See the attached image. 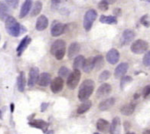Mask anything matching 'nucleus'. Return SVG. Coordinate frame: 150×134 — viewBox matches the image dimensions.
<instances>
[{
	"label": "nucleus",
	"mask_w": 150,
	"mask_h": 134,
	"mask_svg": "<svg viewBox=\"0 0 150 134\" xmlns=\"http://www.w3.org/2000/svg\"><path fill=\"white\" fill-rule=\"evenodd\" d=\"M5 22V29L8 34L13 37H19L25 31H27V29L25 28L17 22L16 19L14 17L9 16L6 19Z\"/></svg>",
	"instance_id": "obj_1"
},
{
	"label": "nucleus",
	"mask_w": 150,
	"mask_h": 134,
	"mask_svg": "<svg viewBox=\"0 0 150 134\" xmlns=\"http://www.w3.org/2000/svg\"><path fill=\"white\" fill-rule=\"evenodd\" d=\"M5 1L8 5L11 7L14 8V9L18 7V5H19V0H5Z\"/></svg>",
	"instance_id": "obj_38"
},
{
	"label": "nucleus",
	"mask_w": 150,
	"mask_h": 134,
	"mask_svg": "<svg viewBox=\"0 0 150 134\" xmlns=\"http://www.w3.org/2000/svg\"><path fill=\"white\" fill-rule=\"evenodd\" d=\"M51 83V75L47 72H43L39 74L38 83L37 84L41 87H47Z\"/></svg>",
	"instance_id": "obj_18"
},
{
	"label": "nucleus",
	"mask_w": 150,
	"mask_h": 134,
	"mask_svg": "<svg viewBox=\"0 0 150 134\" xmlns=\"http://www.w3.org/2000/svg\"><path fill=\"white\" fill-rule=\"evenodd\" d=\"M91 105H92V102L87 99V100L83 101V103H81V105L79 106L77 112L78 114H83V113L87 112V110H90V108L91 107Z\"/></svg>",
	"instance_id": "obj_28"
},
{
	"label": "nucleus",
	"mask_w": 150,
	"mask_h": 134,
	"mask_svg": "<svg viewBox=\"0 0 150 134\" xmlns=\"http://www.w3.org/2000/svg\"><path fill=\"white\" fill-rule=\"evenodd\" d=\"M26 85V78H25V74L24 71L20 72L18 79H17V86H18V90L20 92H23L25 88Z\"/></svg>",
	"instance_id": "obj_22"
},
{
	"label": "nucleus",
	"mask_w": 150,
	"mask_h": 134,
	"mask_svg": "<svg viewBox=\"0 0 150 134\" xmlns=\"http://www.w3.org/2000/svg\"><path fill=\"white\" fill-rule=\"evenodd\" d=\"M41 9H42V3H41L40 1H37V2L34 4V6L33 8H32V10H31V16H37V15L40 13Z\"/></svg>",
	"instance_id": "obj_31"
},
{
	"label": "nucleus",
	"mask_w": 150,
	"mask_h": 134,
	"mask_svg": "<svg viewBox=\"0 0 150 134\" xmlns=\"http://www.w3.org/2000/svg\"><path fill=\"white\" fill-rule=\"evenodd\" d=\"M55 132L54 131H47L46 132V133H54Z\"/></svg>",
	"instance_id": "obj_48"
},
{
	"label": "nucleus",
	"mask_w": 150,
	"mask_h": 134,
	"mask_svg": "<svg viewBox=\"0 0 150 134\" xmlns=\"http://www.w3.org/2000/svg\"><path fill=\"white\" fill-rule=\"evenodd\" d=\"M49 103H42L41 105V112H45L46 109L48 108Z\"/></svg>",
	"instance_id": "obj_41"
},
{
	"label": "nucleus",
	"mask_w": 150,
	"mask_h": 134,
	"mask_svg": "<svg viewBox=\"0 0 150 134\" xmlns=\"http://www.w3.org/2000/svg\"><path fill=\"white\" fill-rule=\"evenodd\" d=\"M143 65H145V67H150V51H148L143 57Z\"/></svg>",
	"instance_id": "obj_36"
},
{
	"label": "nucleus",
	"mask_w": 150,
	"mask_h": 134,
	"mask_svg": "<svg viewBox=\"0 0 150 134\" xmlns=\"http://www.w3.org/2000/svg\"><path fill=\"white\" fill-rule=\"evenodd\" d=\"M112 91V87L111 85L107 83H104V84H101L99 88L97 91L96 95L97 98H103L106 97L107 96H108L111 93Z\"/></svg>",
	"instance_id": "obj_8"
},
{
	"label": "nucleus",
	"mask_w": 150,
	"mask_h": 134,
	"mask_svg": "<svg viewBox=\"0 0 150 134\" xmlns=\"http://www.w3.org/2000/svg\"><path fill=\"white\" fill-rule=\"evenodd\" d=\"M97 18V12L94 9H90L86 12L83 17V28L86 31H89L92 28L93 23Z\"/></svg>",
	"instance_id": "obj_4"
},
{
	"label": "nucleus",
	"mask_w": 150,
	"mask_h": 134,
	"mask_svg": "<svg viewBox=\"0 0 150 134\" xmlns=\"http://www.w3.org/2000/svg\"><path fill=\"white\" fill-rule=\"evenodd\" d=\"M136 109V104L135 103H128L122 107L120 112L123 115L125 116H130L133 113L134 110Z\"/></svg>",
	"instance_id": "obj_25"
},
{
	"label": "nucleus",
	"mask_w": 150,
	"mask_h": 134,
	"mask_svg": "<svg viewBox=\"0 0 150 134\" xmlns=\"http://www.w3.org/2000/svg\"><path fill=\"white\" fill-rule=\"evenodd\" d=\"M29 125L31 127L41 129L44 133H46L49 127V123L42 120H32L29 123Z\"/></svg>",
	"instance_id": "obj_10"
},
{
	"label": "nucleus",
	"mask_w": 150,
	"mask_h": 134,
	"mask_svg": "<svg viewBox=\"0 0 150 134\" xmlns=\"http://www.w3.org/2000/svg\"><path fill=\"white\" fill-rule=\"evenodd\" d=\"M104 1H106L108 4H113L117 0H104Z\"/></svg>",
	"instance_id": "obj_44"
},
{
	"label": "nucleus",
	"mask_w": 150,
	"mask_h": 134,
	"mask_svg": "<svg viewBox=\"0 0 150 134\" xmlns=\"http://www.w3.org/2000/svg\"><path fill=\"white\" fill-rule=\"evenodd\" d=\"M48 26V19L45 15H40L38 17V19H37L36 22L35 28L36 29L39 31H44L45 29H46Z\"/></svg>",
	"instance_id": "obj_15"
},
{
	"label": "nucleus",
	"mask_w": 150,
	"mask_h": 134,
	"mask_svg": "<svg viewBox=\"0 0 150 134\" xmlns=\"http://www.w3.org/2000/svg\"><path fill=\"white\" fill-rule=\"evenodd\" d=\"M144 134H150V129H148V130H145V131L143 132Z\"/></svg>",
	"instance_id": "obj_46"
},
{
	"label": "nucleus",
	"mask_w": 150,
	"mask_h": 134,
	"mask_svg": "<svg viewBox=\"0 0 150 134\" xmlns=\"http://www.w3.org/2000/svg\"><path fill=\"white\" fill-rule=\"evenodd\" d=\"M150 94V85H147L144 87L143 91V96L144 98H146Z\"/></svg>",
	"instance_id": "obj_39"
},
{
	"label": "nucleus",
	"mask_w": 150,
	"mask_h": 134,
	"mask_svg": "<svg viewBox=\"0 0 150 134\" xmlns=\"http://www.w3.org/2000/svg\"><path fill=\"white\" fill-rule=\"evenodd\" d=\"M81 74L80 70L74 69V71L70 73V74L67 77V87L71 90H74L77 87L80 80H81Z\"/></svg>",
	"instance_id": "obj_5"
},
{
	"label": "nucleus",
	"mask_w": 150,
	"mask_h": 134,
	"mask_svg": "<svg viewBox=\"0 0 150 134\" xmlns=\"http://www.w3.org/2000/svg\"><path fill=\"white\" fill-rule=\"evenodd\" d=\"M93 64L96 70H100L104 66V59L102 55H97L93 57Z\"/></svg>",
	"instance_id": "obj_29"
},
{
	"label": "nucleus",
	"mask_w": 150,
	"mask_h": 134,
	"mask_svg": "<svg viewBox=\"0 0 150 134\" xmlns=\"http://www.w3.org/2000/svg\"><path fill=\"white\" fill-rule=\"evenodd\" d=\"M110 75H111V73H110L109 71H107V70H105L103 71L100 74V76H99V81L102 82L104 81H107L110 77Z\"/></svg>",
	"instance_id": "obj_34"
},
{
	"label": "nucleus",
	"mask_w": 150,
	"mask_h": 134,
	"mask_svg": "<svg viewBox=\"0 0 150 134\" xmlns=\"http://www.w3.org/2000/svg\"><path fill=\"white\" fill-rule=\"evenodd\" d=\"M142 1H145V2H148V3H150V0H142Z\"/></svg>",
	"instance_id": "obj_50"
},
{
	"label": "nucleus",
	"mask_w": 150,
	"mask_h": 134,
	"mask_svg": "<svg viewBox=\"0 0 150 134\" xmlns=\"http://www.w3.org/2000/svg\"><path fill=\"white\" fill-rule=\"evenodd\" d=\"M140 22H141V24H143L144 26L149 27L150 21H149V15H143V16L141 18Z\"/></svg>",
	"instance_id": "obj_37"
},
{
	"label": "nucleus",
	"mask_w": 150,
	"mask_h": 134,
	"mask_svg": "<svg viewBox=\"0 0 150 134\" xmlns=\"http://www.w3.org/2000/svg\"><path fill=\"white\" fill-rule=\"evenodd\" d=\"M65 29H66V25L57 22L55 25H53L52 28H51V35L54 37H58V36L61 35L65 31Z\"/></svg>",
	"instance_id": "obj_14"
},
{
	"label": "nucleus",
	"mask_w": 150,
	"mask_h": 134,
	"mask_svg": "<svg viewBox=\"0 0 150 134\" xmlns=\"http://www.w3.org/2000/svg\"><path fill=\"white\" fill-rule=\"evenodd\" d=\"M139 97V94H135V95H134V98L135 99H137Z\"/></svg>",
	"instance_id": "obj_47"
},
{
	"label": "nucleus",
	"mask_w": 150,
	"mask_h": 134,
	"mask_svg": "<svg viewBox=\"0 0 150 134\" xmlns=\"http://www.w3.org/2000/svg\"><path fill=\"white\" fill-rule=\"evenodd\" d=\"M100 22L103 24L114 25L117 23V18L112 15H101L100 17Z\"/></svg>",
	"instance_id": "obj_27"
},
{
	"label": "nucleus",
	"mask_w": 150,
	"mask_h": 134,
	"mask_svg": "<svg viewBox=\"0 0 150 134\" xmlns=\"http://www.w3.org/2000/svg\"><path fill=\"white\" fill-rule=\"evenodd\" d=\"M84 60H85V58H84V57H83V55H78V56H77V57L74 58V64H73V68L77 70H80L81 68H82L83 62H84Z\"/></svg>",
	"instance_id": "obj_30"
},
{
	"label": "nucleus",
	"mask_w": 150,
	"mask_h": 134,
	"mask_svg": "<svg viewBox=\"0 0 150 134\" xmlns=\"http://www.w3.org/2000/svg\"><path fill=\"white\" fill-rule=\"evenodd\" d=\"M51 54L54 55L57 60H61L63 59L66 52V43L65 41L58 39L54 41L51 47L50 50Z\"/></svg>",
	"instance_id": "obj_3"
},
{
	"label": "nucleus",
	"mask_w": 150,
	"mask_h": 134,
	"mask_svg": "<svg viewBox=\"0 0 150 134\" xmlns=\"http://www.w3.org/2000/svg\"><path fill=\"white\" fill-rule=\"evenodd\" d=\"M135 38V33L133 30L130 29H126L123 32L121 37L122 45H127L130 43Z\"/></svg>",
	"instance_id": "obj_12"
},
{
	"label": "nucleus",
	"mask_w": 150,
	"mask_h": 134,
	"mask_svg": "<svg viewBox=\"0 0 150 134\" xmlns=\"http://www.w3.org/2000/svg\"><path fill=\"white\" fill-rule=\"evenodd\" d=\"M121 129V121L118 117L113 118L112 123L110 127V133L113 134H117L120 133Z\"/></svg>",
	"instance_id": "obj_20"
},
{
	"label": "nucleus",
	"mask_w": 150,
	"mask_h": 134,
	"mask_svg": "<svg viewBox=\"0 0 150 134\" xmlns=\"http://www.w3.org/2000/svg\"><path fill=\"white\" fill-rule=\"evenodd\" d=\"M0 39H1V36H0Z\"/></svg>",
	"instance_id": "obj_51"
},
{
	"label": "nucleus",
	"mask_w": 150,
	"mask_h": 134,
	"mask_svg": "<svg viewBox=\"0 0 150 134\" xmlns=\"http://www.w3.org/2000/svg\"><path fill=\"white\" fill-rule=\"evenodd\" d=\"M148 48H149V45L146 41L142 39H138L132 44L130 49H131L132 52L134 54L141 55L145 52L148 50Z\"/></svg>",
	"instance_id": "obj_6"
},
{
	"label": "nucleus",
	"mask_w": 150,
	"mask_h": 134,
	"mask_svg": "<svg viewBox=\"0 0 150 134\" xmlns=\"http://www.w3.org/2000/svg\"><path fill=\"white\" fill-rule=\"evenodd\" d=\"M95 84L91 79L85 80L81 84L78 91V98L81 101H84L89 99L94 90Z\"/></svg>",
	"instance_id": "obj_2"
},
{
	"label": "nucleus",
	"mask_w": 150,
	"mask_h": 134,
	"mask_svg": "<svg viewBox=\"0 0 150 134\" xmlns=\"http://www.w3.org/2000/svg\"><path fill=\"white\" fill-rule=\"evenodd\" d=\"M32 7V0H25L23 3V5L21 8L20 14H19V18L22 19L29 14L30 10Z\"/></svg>",
	"instance_id": "obj_19"
},
{
	"label": "nucleus",
	"mask_w": 150,
	"mask_h": 134,
	"mask_svg": "<svg viewBox=\"0 0 150 134\" xmlns=\"http://www.w3.org/2000/svg\"><path fill=\"white\" fill-rule=\"evenodd\" d=\"M132 81H133V78H132L130 76H123L121 78V81H120V87H121L122 90H124L125 87L129 84V83H131Z\"/></svg>",
	"instance_id": "obj_32"
},
{
	"label": "nucleus",
	"mask_w": 150,
	"mask_h": 134,
	"mask_svg": "<svg viewBox=\"0 0 150 134\" xmlns=\"http://www.w3.org/2000/svg\"><path fill=\"white\" fill-rule=\"evenodd\" d=\"M114 103L115 99L111 97V98H108L107 100H104L101 103H100L98 107H99L100 110H101V111H106V110H109V109L112 107L114 105Z\"/></svg>",
	"instance_id": "obj_23"
},
{
	"label": "nucleus",
	"mask_w": 150,
	"mask_h": 134,
	"mask_svg": "<svg viewBox=\"0 0 150 134\" xmlns=\"http://www.w3.org/2000/svg\"><path fill=\"white\" fill-rule=\"evenodd\" d=\"M3 118V116H2V111L0 110V119H2Z\"/></svg>",
	"instance_id": "obj_49"
},
{
	"label": "nucleus",
	"mask_w": 150,
	"mask_h": 134,
	"mask_svg": "<svg viewBox=\"0 0 150 134\" xmlns=\"http://www.w3.org/2000/svg\"><path fill=\"white\" fill-rule=\"evenodd\" d=\"M10 108H11V112L12 113L14 112V109H15L14 103H11V105H10Z\"/></svg>",
	"instance_id": "obj_45"
},
{
	"label": "nucleus",
	"mask_w": 150,
	"mask_h": 134,
	"mask_svg": "<svg viewBox=\"0 0 150 134\" xmlns=\"http://www.w3.org/2000/svg\"><path fill=\"white\" fill-rule=\"evenodd\" d=\"M80 51H81V45L77 42H73L71 44L68 48V52H67L68 58L71 59L77 56L80 52Z\"/></svg>",
	"instance_id": "obj_17"
},
{
	"label": "nucleus",
	"mask_w": 150,
	"mask_h": 134,
	"mask_svg": "<svg viewBox=\"0 0 150 134\" xmlns=\"http://www.w3.org/2000/svg\"><path fill=\"white\" fill-rule=\"evenodd\" d=\"M31 39L29 35L25 36V38H23V39L21 40L20 44H19V45L18 46V48L16 49L17 53H18V56L20 57L22 55V53L24 52V51L28 48V46L29 45V44L31 43Z\"/></svg>",
	"instance_id": "obj_16"
},
{
	"label": "nucleus",
	"mask_w": 150,
	"mask_h": 134,
	"mask_svg": "<svg viewBox=\"0 0 150 134\" xmlns=\"http://www.w3.org/2000/svg\"><path fill=\"white\" fill-rule=\"evenodd\" d=\"M64 87V81L61 77H55L51 83V90L54 93H58L63 90Z\"/></svg>",
	"instance_id": "obj_9"
},
{
	"label": "nucleus",
	"mask_w": 150,
	"mask_h": 134,
	"mask_svg": "<svg viewBox=\"0 0 150 134\" xmlns=\"http://www.w3.org/2000/svg\"><path fill=\"white\" fill-rule=\"evenodd\" d=\"M129 69V65L126 62L120 63L115 69L114 76L117 79H119L126 74Z\"/></svg>",
	"instance_id": "obj_13"
},
{
	"label": "nucleus",
	"mask_w": 150,
	"mask_h": 134,
	"mask_svg": "<svg viewBox=\"0 0 150 134\" xmlns=\"http://www.w3.org/2000/svg\"><path fill=\"white\" fill-rule=\"evenodd\" d=\"M98 8H99L101 11L105 12V11H107V10H108V9H109V4H108L106 1H104V0H102L101 2H100V3H98Z\"/></svg>",
	"instance_id": "obj_35"
},
{
	"label": "nucleus",
	"mask_w": 150,
	"mask_h": 134,
	"mask_svg": "<svg viewBox=\"0 0 150 134\" xmlns=\"http://www.w3.org/2000/svg\"><path fill=\"white\" fill-rule=\"evenodd\" d=\"M82 69L85 73H90L94 69V64H93V57H89L84 60Z\"/></svg>",
	"instance_id": "obj_24"
},
{
	"label": "nucleus",
	"mask_w": 150,
	"mask_h": 134,
	"mask_svg": "<svg viewBox=\"0 0 150 134\" xmlns=\"http://www.w3.org/2000/svg\"><path fill=\"white\" fill-rule=\"evenodd\" d=\"M97 128L99 131L106 133L110 128V123L103 119H99L97 122Z\"/></svg>",
	"instance_id": "obj_26"
},
{
	"label": "nucleus",
	"mask_w": 150,
	"mask_h": 134,
	"mask_svg": "<svg viewBox=\"0 0 150 134\" xmlns=\"http://www.w3.org/2000/svg\"><path fill=\"white\" fill-rule=\"evenodd\" d=\"M113 13H114L115 15L119 16V15H121V9H115L113 10Z\"/></svg>",
	"instance_id": "obj_42"
},
{
	"label": "nucleus",
	"mask_w": 150,
	"mask_h": 134,
	"mask_svg": "<svg viewBox=\"0 0 150 134\" xmlns=\"http://www.w3.org/2000/svg\"><path fill=\"white\" fill-rule=\"evenodd\" d=\"M38 77H39V70L38 67H31L29 74L28 86L29 87H33L38 83Z\"/></svg>",
	"instance_id": "obj_7"
},
{
	"label": "nucleus",
	"mask_w": 150,
	"mask_h": 134,
	"mask_svg": "<svg viewBox=\"0 0 150 134\" xmlns=\"http://www.w3.org/2000/svg\"><path fill=\"white\" fill-rule=\"evenodd\" d=\"M9 8L5 3L0 2V19L2 21H5L9 15Z\"/></svg>",
	"instance_id": "obj_21"
},
{
	"label": "nucleus",
	"mask_w": 150,
	"mask_h": 134,
	"mask_svg": "<svg viewBox=\"0 0 150 134\" xmlns=\"http://www.w3.org/2000/svg\"><path fill=\"white\" fill-rule=\"evenodd\" d=\"M58 74L59 76L62 78H65V77H67L68 75L70 74V70L67 68V67H61L59 69V71H58Z\"/></svg>",
	"instance_id": "obj_33"
},
{
	"label": "nucleus",
	"mask_w": 150,
	"mask_h": 134,
	"mask_svg": "<svg viewBox=\"0 0 150 134\" xmlns=\"http://www.w3.org/2000/svg\"><path fill=\"white\" fill-rule=\"evenodd\" d=\"M63 1L64 0H51V6H52V8L57 9Z\"/></svg>",
	"instance_id": "obj_40"
},
{
	"label": "nucleus",
	"mask_w": 150,
	"mask_h": 134,
	"mask_svg": "<svg viewBox=\"0 0 150 134\" xmlns=\"http://www.w3.org/2000/svg\"><path fill=\"white\" fill-rule=\"evenodd\" d=\"M124 127H125V129H126V130H128L129 128L130 127V124L129 123V122H125V123H124Z\"/></svg>",
	"instance_id": "obj_43"
},
{
	"label": "nucleus",
	"mask_w": 150,
	"mask_h": 134,
	"mask_svg": "<svg viewBox=\"0 0 150 134\" xmlns=\"http://www.w3.org/2000/svg\"><path fill=\"white\" fill-rule=\"evenodd\" d=\"M107 62L110 65H116L119 60V52L116 48H111L107 54L106 56Z\"/></svg>",
	"instance_id": "obj_11"
}]
</instances>
